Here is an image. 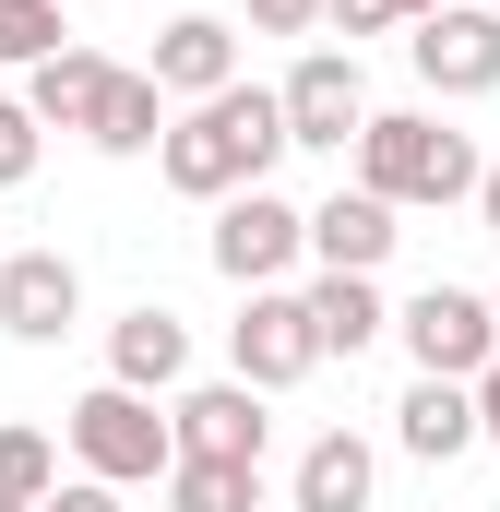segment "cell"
<instances>
[{
	"instance_id": "cell-14",
	"label": "cell",
	"mask_w": 500,
	"mask_h": 512,
	"mask_svg": "<svg viewBox=\"0 0 500 512\" xmlns=\"http://www.w3.org/2000/svg\"><path fill=\"white\" fill-rule=\"evenodd\" d=\"M381 489V453L358 441V429H322L310 453H298V489H286V512H370Z\"/></svg>"
},
{
	"instance_id": "cell-10",
	"label": "cell",
	"mask_w": 500,
	"mask_h": 512,
	"mask_svg": "<svg viewBox=\"0 0 500 512\" xmlns=\"http://www.w3.org/2000/svg\"><path fill=\"white\" fill-rule=\"evenodd\" d=\"M155 84H167V108H203V96H227L239 84V24L227 12H179L167 36H155V60H143Z\"/></svg>"
},
{
	"instance_id": "cell-3",
	"label": "cell",
	"mask_w": 500,
	"mask_h": 512,
	"mask_svg": "<svg viewBox=\"0 0 500 512\" xmlns=\"http://www.w3.org/2000/svg\"><path fill=\"white\" fill-rule=\"evenodd\" d=\"M60 429H72V465L108 489H143V477L167 489V465H179V417H155V393H120V382H96Z\"/></svg>"
},
{
	"instance_id": "cell-19",
	"label": "cell",
	"mask_w": 500,
	"mask_h": 512,
	"mask_svg": "<svg viewBox=\"0 0 500 512\" xmlns=\"http://www.w3.org/2000/svg\"><path fill=\"white\" fill-rule=\"evenodd\" d=\"M167 512H262V465H215V453H179V465H167Z\"/></svg>"
},
{
	"instance_id": "cell-23",
	"label": "cell",
	"mask_w": 500,
	"mask_h": 512,
	"mask_svg": "<svg viewBox=\"0 0 500 512\" xmlns=\"http://www.w3.org/2000/svg\"><path fill=\"white\" fill-rule=\"evenodd\" d=\"M441 0H334V36L358 48V36H393V24H429Z\"/></svg>"
},
{
	"instance_id": "cell-30",
	"label": "cell",
	"mask_w": 500,
	"mask_h": 512,
	"mask_svg": "<svg viewBox=\"0 0 500 512\" xmlns=\"http://www.w3.org/2000/svg\"><path fill=\"white\" fill-rule=\"evenodd\" d=\"M0 262H12V251H0Z\"/></svg>"
},
{
	"instance_id": "cell-24",
	"label": "cell",
	"mask_w": 500,
	"mask_h": 512,
	"mask_svg": "<svg viewBox=\"0 0 500 512\" xmlns=\"http://www.w3.org/2000/svg\"><path fill=\"white\" fill-rule=\"evenodd\" d=\"M250 12V36H322L334 24V0H239Z\"/></svg>"
},
{
	"instance_id": "cell-15",
	"label": "cell",
	"mask_w": 500,
	"mask_h": 512,
	"mask_svg": "<svg viewBox=\"0 0 500 512\" xmlns=\"http://www.w3.org/2000/svg\"><path fill=\"white\" fill-rule=\"evenodd\" d=\"M393 441L417 453V465H453V453H477L489 429H477V382H417L393 405Z\"/></svg>"
},
{
	"instance_id": "cell-11",
	"label": "cell",
	"mask_w": 500,
	"mask_h": 512,
	"mask_svg": "<svg viewBox=\"0 0 500 512\" xmlns=\"http://www.w3.org/2000/svg\"><path fill=\"white\" fill-rule=\"evenodd\" d=\"M167 417H179V453H215V465H262V441H274L250 382H191Z\"/></svg>"
},
{
	"instance_id": "cell-29",
	"label": "cell",
	"mask_w": 500,
	"mask_h": 512,
	"mask_svg": "<svg viewBox=\"0 0 500 512\" xmlns=\"http://www.w3.org/2000/svg\"><path fill=\"white\" fill-rule=\"evenodd\" d=\"M489 310H500V286H489Z\"/></svg>"
},
{
	"instance_id": "cell-22",
	"label": "cell",
	"mask_w": 500,
	"mask_h": 512,
	"mask_svg": "<svg viewBox=\"0 0 500 512\" xmlns=\"http://www.w3.org/2000/svg\"><path fill=\"white\" fill-rule=\"evenodd\" d=\"M36 143H48V120H36L24 96H0V191H24V179H36Z\"/></svg>"
},
{
	"instance_id": "cell-2",
	"label": "cell",
	"mask_w": 500,
	"mask_h": 512,
	"mask_svg": "<svg viewBox=\"0 0 500 512\" xmlns=\"http://www.w3.org/2000/svg\"><path fill=\"white\" fill-rule=\"evenodd\" d=\"M477 179H489V155L465 143V131H441L429 108H381L358 131V191H381L393 215H417V203H477Z\"/></svg>"
},
{
	"instance_id": "cell-17",
	"label": "cell",
	"mask_w": 500,
	"mask_h": 512,
	"mask_svg": "<svg viewBox=\"0 0 500 512\" xmlns=\"http://www.w3.org/2000/svg\"><path fill=\"white\" fill-rule=\"evenodd\" d=\"M310 322H322V358H370L381 334H393L381 274H322V286H310Z\"/></svg>"
},
{
	"instance_id": "cell-31",
	"label": "cell",
	"mask_w": 500,
	"mask_h": 512,
	"mask_svg": "<svg viewBox=\"0 0 500 512\" xmlns=\"http://www.w3.org/2000/svg\"><path fill=\"white\" fill-rule=\"evenodd\" d=\"M489 12H500V0H489Z\"/></svg>"
},
{
	"instance_id": "cell-27",
	"label": "cell",
	"mask_w": 500,
	"mask_h": 512,
	"mask_svg": "<svg viewBox=\"0 0 500 512\" xmlns=\"http://www.w3.org/2000/svg\"><path fill=\"white\" fill-rule=\"evenodd\" d=\"M477 227L500 239V155H489V179H477Z\"/></svg>"
},
{
	"instance_id": "cell-5",
	"label": "cell",
	"mask_w": 500,
	"mask_h": 512,
	"mask_svg": "<svg viewBox=\"0 0 500 512\" xmlns=\"http://www.w3.org/2000/svg\"><path fill=\"white\" fill-rule=\"evenodd\" d=\"M227 358L250 393H298L322 370V322H310V286H250V310L227 322Z\"/></svg>"
},
{
	"instance_id": "cell-21",
	"label": "cell",
	"mask_w": 500,
	"mask_h": 512,
	"mask_svg": "<svg viewBox=\"0 0 500 512\" xmlns=\"http://www.w3.org/2000/svg\"><path fill=\"white\" fill-rule=\"evenodd\" d=\"M0 489H12V501H48V489H60V453H48V429L0 417Z\"/></svg>"
},
{
	"instance_id": "cell-8",
	"label": "cell",
	"mask_w": 500,
	"mask_h": 512,
	"mask_svg": "<svg viewBox=\"0 0 500 512\" xmlns=\"http://www.w3.org/2000/svg\"><path fill=\"white\" fill-rule=\"evenodd\" d=\"M405 60H417L429 96H500V12L489 0H441V12L405 36Z\"/></svg>"
},
{
	"instance_id": "cell-4",
	"label": "cell",
	"mask_w": 500,
	"mask_h": 512,
	"mask_svg": "<svg viewBox=\"0 0 500 512\" xmlns=\"http://www.w3.org/2000/svg\"><path fill=\"white\" fill-rule=\"evenodd\" d=\"M393 334H405V358H417V382H477L500 358V310L477 286H417L405 310H393Z\"/></svg>"
},
{
	"instance_id": "cell-12",
	"label": "cell",
	"mask_w": 500,
	"mask_h": 512,
	"mask_svg": "<svg viewBox=\"0 0 500 512\" xmlns=\"http://www.w3.org/2000/svg\"><path fill=\"white\" fill-rule=\"evenodd\" d=\"M108 382H120V393H179V382H191V322L155 310V298L120 310V322H108Z\"/></svg>"
},
{
	"instance_id": "cell-20",
	"label": "cell",
	"mask_w": 500,
	"mask_h": 512,
	"mask_svg": "<svg viewBox=\"0 0 500 512\" xmlns=\"http://www.w3.org/2000/svg\"><path fill=\"white\" fill-rule=\"evenodd\" d=\"M60 48H72L60 0H0V60H12V72H36V60H60Z\"/></svg>"
},
{
	"instance_id": "cell-7",
	"label": "cell",
	"mask_w": 500,
	"mask_h": 512,
	"mask_svg": "<svg viewBox=\"0 0 500 512\" xmlns=\"http://www.w3.org/2000/svg\"><path fill=\"white\" fill-rule=\"evenodd\" d=\"M274 96H286V131H298L310 155H346V143L381 120V108H370V72H358V48H310Z\"/></svg>"
},
{
	"instance_id": "cell-26",
	"label": "cell",
	"mask_w": 500,
	"mask_h": 512,
	"mask_svg": "<svg viewBox=\"0 0 500 512\" xmlns=\"http://www.w3.org/2000/svg\"><path fill=\"white\" fill-rule=\"evenodd\" d=\"M477 429H489V441H500V358H489V370H477Z\"/></svg>"
},
{
	"instance_id": "cell-28",
	"label": "cell",
	"mask_w": 500,
	"mask_h": 512,
	"mask_svg": "<svg viewBox=\"0 0 500 512\" xmlns=\"http://www.w3.org/2000/svg\"><path fill=\"white\" fill-rule=\"evenodd\" d=\"M0 512H36V501H12V489H0Z\"/></svg>"
},
{
	"instance_id": "cell-16",
	"label": "cell",
	"mask_w": 500,
	"mask_h": 512,
	"mask_svg": "<svg viewBox=\"0 0 500 512\" xmlns=\"http://www.w3.org/2000/svg\"><path fill=\"white\" fill-rule=\"evenodd\" d=\"M108 84H120V60L72 36L60 60H36V72H24V108H36L48 131H84V120H96V96H108Z\"/></svg>"
},
{
	"instance_id": "cell-1",
	"label": "cell",
	"mask_w": 500,
	"mask_h": 512,
	"mask_svg": "<svg viewBox=\"0 0 500 512\" xmlns=\"http://www.w3.org/2000/svg\"><path fill=\"white\" fill-rule=\"evenodd\" d=\"M274 155H298L286 96L227 84V96H203V108H179V120H167V143H155V179H167L179 203H239V191H274Z\"/></svg>"
},
{
	"instance_id": "cell-25",
	"label": "cell",
	"mask_w": 500,
	"mask_h": 512,
	"mask_svg": "<svg viewBox=\"0 0 500 512\" xmlns=\"http://www.w3.org/2000/svg\"><path fill=\"white\" fill-rule=\"evenodd\" d=\"M36 512H120V489H108V477H72V489H48Z\"/></svg>"
},
{
	"instance_id": "cell-9",
	"label": "cell",
	"mask_w": 500,
	"mask_h": 512,
	"mask_svg": "<svg viewBox=\"0 0 500 512\" xmlns=\"http://www.w3.org/2000/svg\"><path fill=\"white\" fill-rule=\"evenodd\" d=\"M72 322H84L72 251H12V262H0V334H12V346H60Z\"/></svg>"
},
{
	"instance_id": "cell-6",
	"label": "cell",
	"mask_w": 500,
	"mask_h": 512,
	"mask_svg": "<svg viewBox=\"0 0 500 512\" xmlns=\"http://www.w3.org/2000/svg\"><path fill=\"white\" fill-rule=\"evenodd\" d=\"M286 262H310V215L286 203V191H239V203H215V274L227 286H286Z\"/></svg>"
},
{
	"instance_id": "cell-18",
	"label": "cell",
	"mask_w": 500,
	"mask_h": 512,
	"mask_svg": "<svg viewBox=\"0 0 500 512\" xmlns=\"http://www.w3.org/2000/svg\"><path fill=\"white\" fill-rule=\"evenodd\" d=\"M84 143H96V155H155V143H167V84H155V72H120V84L96 96Z\"/></svg>"
},
{
	"instance_id": "cell-13",
	"label": "cell",
	"mask_w": 500,
	"mask_h": 512,
	"mask_svg": "<svg viewBox=\"0 0 500 512\" xmlns=\"http://www.w3.org/2000/svg\"><path fill=\"white\" fill-rule=\"evenodd\" d=\"M393 239H405V227H393L381 191H334V203H310V262H322V274H381Z\"/></svg>"
}]
</instances>
